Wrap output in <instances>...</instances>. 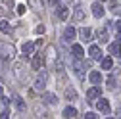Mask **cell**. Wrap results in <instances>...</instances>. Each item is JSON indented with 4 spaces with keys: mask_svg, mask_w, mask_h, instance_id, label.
<instances>
[{
    "mask_svg": "<svg viewBox=\"0 0 121 119\" xmlns=\"http://www.w3.org/2000/svg\"><path fill=\"white\" fill-rule=\"evenodd\" d=\"M13 54H16V48H13V44H6V42H0V56L2 60H12Z\"/></svg>",
    "mask_w": 121,
    "mask_h": 119,
    "instance_id": "cell-1",
    "label": "cell"
},
{
    "mask_svg": "<svg viewBox=\"0 0 121 119\" xmlns=\"http://www.w3.org/2000/svg\"><path fill=\"white\" fill-rule=\"evenodd\" d=\"M0 94H2V86H0Z\"/></svg>",
    "mask_w": 121,
    "mask_h": 119,
    "instance_id": "cell-33",
    "label": "cell"
},
{
    "mask_svg": "<svg viewBox=\"0 0 121 119\" xmlns=\"http://www.w3.org/2000/svg\"><path fill=\"white\" fill-rule=\"evenodd\" d=\"M108 50H110L112 56H119V54H121V44H119V42H112L110 46H108Z\"/></svg>",
    "mask_w": 121,
    "mask_h": 119,
    "instance_id": "cell-10",
    "label": "cell"
},
{
    "mask_svg": "<svg viewBox=\"0 0 121 119\" xmlns=\"http://www.w3.org/2000/svg\"><path fill=\"white\" fill-rule=\"evenodd\" d=\"M64 38H65V40H73V38H75V29H73V27H65Z\"/></svg>",
    "mask_w": 121,
    "mask_h": 119,
    "instance_id": "cell-16",
    "label": "cell"
},
{
    "mask_svg": "<svg viewBox=\"0 0 121 119\" xmlns=\"http://www.w3.org/2000/svg\"><path fill=\"white\" fill-rule=\"evenodd\" d=\"M67 16H69V10L65 6H58V17L60 19H67Z\"/></svg>",
    "mask_w": 121,
    "mask_h": 119,
    "instance_id": "cell-15",
    "label": "cell"
},
{
    "mask_svg": "<svg viewBox=\"0 0 121 119\" xmlns=\"http://www.w3.org/2000/svg\"><path fill=\"white\" fill-rule=\"evenodd\" d=\"M0 31H2V33H10V31H12L10 23H8V21H0Z\"/></svg>",
    "mask_w": 121,
    "mask_h": 119,
    "instance_id": "cell-22",
    "label": "cell"
},
{
    "mask_svg": "<svg viewBox=\"0 0 121 119\" xmlns=\"http://www.w3.org/2000/svg\"><path fill=\"white\" fill-rule=\"evenodd\" d=\"M113 60L112 58H102V69H112Z\"/></svg>",
    "mask_w": 121,
    "mask_h": 119,
    "instance_id": "cell-18",
    "label": "cell"
},
{
    "mask_svg": "<svg viewBox=\"0 0 121 119\" xmlns=\"http://www.w3.org/2000/svg\"><path fill=\"white\" fill-rule=\"evenodd\" d=\"M42 64H44L42 56H35V58L31 60V67H33V69H40V67H42Z\"/></svg>",
    "mask_w": 121,
    "mask_h": 119,
    "instance_id": "cell-12",
    "label": "cell"
},
{
    "mask_svg": "<svg viewBox=\"0 0 121 119\" xmlns=\"http://www.w3.org/2000/svg\"><path fill=\"white\" fill-rule=\"evenodd\" d=\"M65 98L67 100H75V98H77V94H75L73 88H65Z\"/></svg>",
    "mask_w": 121,
    "mask_h": 119,
    "instance_id": "cell-23",
    "label": "cell"
},
{
    "mask_svg": "<svg viewBox=\"0 0 121 119\" xmlns=\"http://www.w3.org/2000/svg\"><path fill=\"white\" fill-rule=\"evenodd\" d=\"M2 2H4L6 6H13V0H2Z\"/></svg>",
    "mask_w": 121,
    "mask_h": 119,
    "instance_id": "cell-31",
    "label": "cell"
},
{
    "mask_svg": "<svg viewBox=\"0 0 121 119\" xmlns=\"http://www.w3.org/2000/svg\"><path fill=\"white\" fill-rule=\"evenodd\" d=\"M46 83H48V73L46 71H40L39 79L35 81V90H44V88H46Z\"/></svg>",
    "mask_w": 121,
    "mask_h": 119,
    "instance_id": "cell-3",
    "label": "cell"
},
{
    "mask_svg": "<svg viewBox=\"0 0 121 119\" xmlns=\"http://www.w3.org/2000/svg\"><path fill=\"white\" fill-rule=\"evenodd\" d=\"M44 104H48V106H56V104H58V98H56V94H50V92H46V94H44Z\"/></svg>",
    "mask_w": 121,
    "mask_h": 119,
    "instance_id": "cell-9",
    "label": "cell"
},
{
    "mask_svg": "<svg viewBox=\"0 0 121 119\" xmlns=\"http://www.w3.org/2000/svg\"><path fill=\"white\" fill-rule=\"evenodd\" d=\"M73 67H75V73H77V77H79V79H85V73H83L85 65H83L81 62H75V65H73Z\"/></svg>",
    "mask_w": 121,
    "mask_h": 119,
    "instance_id": "cell-14",
    "label": "cell"
},
{
    "mask_svg": "<svg viewBox=\"0 0 121 119\" xmlns=\"http://www.w3.org/2000/svg\"><path fill=\"white\" fill-rule=\"evenodd\" d=\"M117 29H119V31H121V21H117V25H115Z\"/></svg>",
    "mask_w": 121,
    "mask_h": 119,
    "instance_id": "cell-32",
    "label": "cell"
},
{
    "mask_svg": "<svg viewBox=\"0 0 121 119\" xmlns=\"http://www.w3.org/2000/svg\"><path fill=\"white\" fill-rule=\"evenodd\" d=\"M85 117H86V119H94V117H96V113H92V111H88V113H85Z\"/></svg>",
    "mask_w": 121,
    "mask_h": 119,
    "instance_id": "cell-29",
    "label": "cell"
},
{
    "mask_svg": "<svg viewBox=\"0 0 121 119\" xmlns=\"http://www.w3.org/2000/svg\"><path fill=\"white\" fill-rule=\"evenodd\" d=\"M100 94H102V88H100V86L88 88V90H86V102H88V104H94V102L100 98Z\"/></svg>",
    "mask_w": 121,
    "mask_h": 119,
    "instance_id": "cell-2",
    "label": "cell"
},
{
    "mask_svg": "<svg viewBox=\"0 0 121 119\" xmlns=\"http://www.w3.org/2000/svg\"><path fill=\"white\" fill-rule=\"evenodd\" d=\"M17 13H25V6H23V4L17 6Z\"/></svg>",
    "mask_w": 121,
    "mask_h": 119,
    "instance_id": "cell-30",
    "label": "cell"
},
{
    "mask_svg": "<svg viewBox=\"0 0 121 119\" xmlns=\"http://www.w3.org/2000/svg\"><path fill=\"white\" fill-rule=\"evenodd\" d=\"M33 50H35V42H25L23 44V54H33Z\"/></svg>",
    "mask_w": 121,
    "mask_h": 119,
    "instance_id": "cell-17",
    "label": "cell"
},
{
    "mask_svg": "<svg viewBox=\"0 0 121 119\" xmlns=\"http://www.w3.org/2000/svg\"><path fill=\"white\" fill-rule=\"evenodd\" d=\"M64 117H77V110H75V108H65L64 110Z\"/></svg>",
    "mask_w": 121,
    "mask_h": 119,
    "instance_id": "cell-19",
    "label": "cell"
},
{
    "mask_svg": "<svg viewBox=\"0 0 121 119\" xmlns=\"http://www.w3.org/2000/svg\"><path fill=\"white\" fill-rule=\"evenodd\" d=\"M31 4H33L35 8H42V6H44V0H31Z\"/></svg>",
    "mask_w": 121,
    "mask_h": 119,
    "instance_id": "cell-26",
    "label": "cell"
},
{
    "mask_svg": "<svg viewBox=\"0 0 121 119\" xmlns=\"http://www.w3.org/2000/svg\"><path fill=\"white\" fill-rule=\"evenodd\" d=\"M88 79H90V83H92V85H100V83H102V75H100V71H92V73L88 75Z\"/></svg>",
    "mask_w": 121,
    "mask_h": 119,
    "instance_id": "cell-11",
    "label": "cell"
},
{
    "mask_svg": "<svg viewBox=\"0 0 121 119\" xmlns=\"http://www.w3.org/2000/svg\"><path fill=\"white\" fill-rule=\"evenodd\" d=\"M8 108V100L6 98H0V111H4Z\"/></svg>",
    "mask_w": 121,
    "mask_h": 119,
    "instance_id": "cell-24",
    "label": "cell"
},
{
    "mask_svg": "<svg viewBox=\"0 0 121 119\" xmlns=\"http://www.w3.org/2000/svg\"><path fill=\"white\" fill-rule=\"evenodd\" d=\"M92 13H94V17H102L104 16V6L100 2H94L92 4Z\"/></svg>",
    "mask_w": 121,
    "mask_h": 119,
    "instance_id": "cell-8",
    "label": "cell"
},
{
    "mask_svg": "<svg viewBox=\"0 0 121 119\" xmlns=\"http://www.w3.org/2000/svg\"><path fill=\"white\" fill-rule=\"evenodd\" d=\"M13 104H16V108H17L19 111H23V110H25V104L21 102V98H19V96H13Z\"/></svg>",
    "mask_w": 121,
    "mask_h": 119,
    "instance_id": "cell-20",
    "label": "cell"
},
{
    "mask_svg": "<svg viewBox=\"0 0 121 119\" xmlns=\"http://www.w3.org/2000/svg\"><path fill=\"white\" fill-rule=\"evenodd\" d=\"M71 50H73V56L77 58V60H81V58L85 56V50H83V46H79V44H73Z\"/></svg>",
    "mask_w": 121,
    "mask_h": 119,
    "instance_id": "cell-13",
    "label": "cell"
},
{
    "mask_svg": "<svg viewBox=\"0 0 121 119\" xmlns=\"http://www.w3.org/2000/svg\"><path fill=\"white\" fill-rule=\"evenodd\" d=\"M35 31H37V35H42V33H44V25H39Z\"/></svg>",
    "mask_w": 121,
    "mask_h": 119,
    "instance_id": "cell-27",
    "label": "cell"
},
{
    "mask_svg": "<svg viewBox=\"0 0 121 119\" xmlns=\"http://www.w3.org/2000/svg\"><path fill=\"white\" fill-rule=\"evenodd\" d=\"M88 56L92 58V60H100V58H102V50H100L98 44H92V46L88 48Z\"/></svg>",
    "mask_w": 121,
    "mask_h": 119,
    "instance_id": "cell-6",
    "label": "cell"
},
{
    "mask_svg": "<svg viewBox=\"0 0 121 119\" xmlns=\"http://www.w3.org/2000/svg\"><path fill=\"white\" fill-rule=\"evenodd\" d=\"M96 37H98L100 44H106V42L110 40V33H108V27H102V29H98V31H96Z\"/></svg>",
    "mask_w": 121,
    "mask_h": 119,
    "instance_id": "cell-5",
    "label": "cell"
},
{
    "mask_svg": "<svg viewBox=\"0 0 121 119\" xmlns=\"http://www.w3.org/2000/svg\"><path fill=\"white\" fill-rule=\"evenodd\" d=\"M96 108H98V111H100V113L108 115V113H110V102L106 100V98H98V102H96Z\"/></svg>",
    "mask_w": 121,
    "mask_h": 119,
    "instance_id": "cell-4",
    "label": "cell"
},
{
    "mask_svg": "<svg viewBox=\"0 0 121 119\" xmlns=\"http://www.w3.org/2000/svg\"><path fill=\"white\" fill-rule=\"evenodd\" d=\"M79 37H81V40H83V42H88V40H90V37H92V31H90L88 27H83L81 31H79Z\"/></svg>",
    "mask_w": 121,
    "mask_h": 119,
    "instance_id": "cell-7",
    "label": "cell"
},
{
    "mask_svg": "<svg viewBox=\"0 0 121 119\" xmlns=\"http://www.w3.org/2000/svg\"><path fill=\"white\" fill-rule=\"evenodd\" d=\"M108 86H110V88H115V77H113V75L108 77Z\"/></svg>",
    "mask_w": 121,
    "mask_h": 119,
    "instance_id": "cell-25",
    "label": "cell"
},
{
    "mask_svg": "<svg viewBox=\"0 0 121 119\" xmlns=\"http://www.w3.org/2000/svg\"><path fill=\"white\" fill-rule=\"evenodd\" d=\"M73 19H75V21H83V19H85V12H83V10H75Z\"/></svg>",
    "mask_w": 121,
    "mask_h": 119,
    "instance_id": "cell-21",
    "label": "cell"
},
{
    "mask_svg": "<svg viewBox=\"0 0 121 119\" xmlns=\"http://www.w3.org/2000/svg\"><path fill=\"white\" fill-rule=\"evenodd\" d=\"M0 117H4V119H6V117H10V110H8V108H6V110H4V111H2V113H0Z\"/></svg>",
    "mask_w": 121,
    "mask_h": 119,
    "instance_id": "cell-28",
    "label": "cell"
}]
</instances>
